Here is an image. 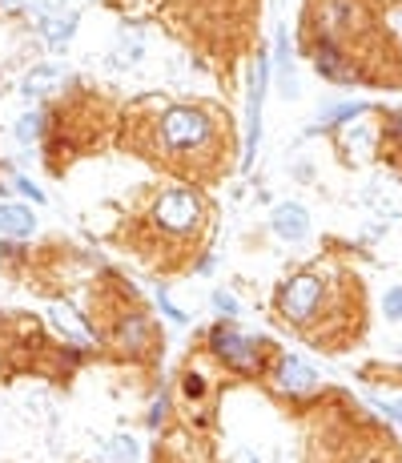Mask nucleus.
<instances>
[{"label": "nucleus", "instance_id": "nucleus-1", "mask_svg": "<svg viewBox=\"0 0 402 463\" xmlns=\"http://www.w3.org/2000/svg\"><path fill=\"white\" fill-rule=\"evenodd\" d=\"M158 141L169 158L201 161L218 145V122L201 106H169L158 122Z\"/></svg>", "mask_w": 402, "mask_h": 463}, {"label": "nucleus", "instance_id": "nucleus-2", "mask_svg": "<svg viewBox=\"0 0 402 463\" xmlns=\"http://www.w3.org/2000/svg\"><path fill=\"white\" fill-rule=\"evenodd\" d=\"M205 347H210V355L218 358L221 367L237 371V375H258V371L266 367V363H262L266 342L262 339H250V334L237 331L234 323L210 326V334H205Z\"/></svg>", "mask_w": 402, "mask_h": 463}, {"label": "nucleus", "instance_id": "nucleus-3", "mask_svg": "<svg viewBox=\"0 0 402 463\" xmlns=\"http://www.w3.org/2000/svg\"><path fill=\"white\" fill-rule=\"evenodd\" d=\"M153 218H158V226L166 230L169 238H193L201 218H205V201H201V193L189 190V185H174V190H166L158 198Z\"/></svg>", "mask_w": 402, "mask_h": 463}, {"label": "nucleus", "instance_id": "nucleus-4", "mask_svg": "<svg viewBox=\"0 0 402 463\" xmlns=\"http://www.w3.org/2000/svg\"><path fill=\"white\" fill-rule=\"evenodd\" d=\"M322 298H326V282L318 279V274L302 271L278 290V310H282V318H290V323L302 326V323H310V318L318 315Z\"/></svg>", "mask_w": 402, "mask_h": 463}, {"label": "nucleus", "instance_id": "nucleus-5", "mask_svg": "<svg viewBox=\"0 0 402 463\" xmlns=\"http://www.w3.org/2000/svg\"><path fill=\"white\" fill-rule=\"evenodd\" d=\"M266 85H270V57L258 53L254 73H250V106H245V166L254 161V149L262 141V101Z\"/></svg>", "mask_w": 402, "mask_h": 463}, {"label": "nucleus", "instance_id": "nucleus-6", "mask_svg": "<svg viewBox=\"0 0 402 463\" xmlns=\"http://www.w3.org/2000/svg\"><path fill=\"white\" fill-rule=\"evenodd\" d=\"M318 371L310 367L306 358L298 355H282L278 367H274V387H278V395H294V399H306V395L318 391Z\"/></svg>", "mask_w": 402, "mask_h": 463}, {"label": "nucleus", "instance_id": "nucleus-7", "mask_svg": "<svg viewBox=\"0 0 402 463\" xmlns=\"http://www.w3.org/2000/svg\"><path fill=\"white\" fill-rule=\"evenodd\" d=\"M49 318H53L57 334H61L65 342H73V347H93V342H97V331L77 315V306L53 302V306H49Z\"/></svg>", "mask_w": 402, "mask_h": 463}, {"label": "nucleus", "instance_id": "nucleus-8", "mask_svg": "<svg viewBox=\"0 0 402 463\" xmlns=\"http://www.w3.org/2000/svg\"><path fill=\"white\" fill-rule=\"evenodd\" d=\"M270 230L282 238V242H306V238H310L306 206H298V201H282L278 210L270 214Z\"/></svg>", "mask_w": 402, "mask_h": 463}, {"label": "nucleus", "instance_id": "nucleus-9", "mask_svg": "<svg viewBox=\"0 0 402 463\" xmlns=\"http://www.w3.org/2000/svg\"><path fill=\"white\" fill-rule=\"evenodd\" d=\"M367 201L383 214V218H402V177L378 174L375 182L367 185Z\"/></svg>", "mask_w": 402, "mask_h": 463}, {"label": "nucleus", "instance_id": "nucleus-10", "mask_svg": "<svg viewBox=\"0 0 402 463\" xmlns=\"http://www.w3.org/2000/svg\"><path fill=\"white\" fill-rule=\"evenodd\" d=\"M36 234V218L28 206L20 201H4L0 206V238H9V242H25V238Z\"/></svg>", "mask_w": 402, "mask_h": 463}, {"label": "nucleus", "instance_id": "nucleus-11", "mask_svg": "<svg viewBox=\"0 0 402 463\" xmlns=\"http://www.w3.org/2000/svg\"><path fill=\"white\" fill-rule=\"evenodd\" d=\"M314 69L322 73L326 81H354V73H350L346 57H342V49L330 41V36H322V41L314 44Z\"/></svg>", "mask_w": 402, "mask_h": 463}, {"label": "nucleus", "instance_id": "nucleus-12", "mask_svg": "<svg viewBox=\"0 0 402 463\" xmlns=\"http://www.w3.org/2000/svg\"><path fill=\"white\" fill-rule=\"evenodd\" d=\"M93 463H141V443L133 436H113V439H105V443L97 447V455H93Z\"/></svg>", "mask_w": 402, "mask_h": 463}, {"label": "nucleus", "instance_id": "nucleus-13", "mask_svg": "<svg viewBox=\"0 0 402 463\" xmlns=\"http://www.w3.org/2000/svg\"><path fill=\"white\" fill-rule=\"evenodd\" d=\"M367 114H370V106H362V101H338V106H326L322 114L314 117V129H334V125L362 122Z\"/></svg>", "mask_w": 402, "mask_h": 463}, {"label": "nucleus", "instance_id": "nucleus-14", "mask_svg": "<svg viewBox=\"0 0 402 463\" xmlns=\"http://www.w3.org/2000/svg\"><path fill=\"white\" fill-rule=\"evenodd\" d=\"M77 12L73 9H65V12H57V17H49V20H41V33H44V41H49V49H57L61 53L65 44L73 41V33H77Z\"/></svg>", "mask_w": 402, "mask_h": 463}, {"label": "nucleus", "instance_id": "nucleus-15", "mask_svg": "<svg viewBox=\"0 0 402 463\" xmlns=\"http://www.w3.org/2000/svg\"><path fill=\"white\" fill-rule=\"evenodd\" d=\"M65 85V69L61 65H36V69H28V77L20 81V89H25L28 97H44L53 93V89Z\"/></svg>", "mask_w": 402, "mask_h": 463}, {"label": "nucleus", "instance_id": "nucleus-16", "mask_svg": "<svg viewBox=\"0 0 402 463\" xmlns=\"http://www.w3.org/2000/svg\"><path fill=\"white\" fill-rule=\"evenodd\" d=\"M117 342H121V350H129V355H141V350L153 342V334H149V323L141 315H125L121 326H117Z\"/></svg>", "mask_w": 402, "mask_h": 463}, {"label": "nucleus", "instance_id": "nucleus-17", "mask_svg": "<svg viewBox=\"0 0 402 463\" xmlns=\"http://www.w3.org/2000/svg\"><path fill=\"white\" fill-rule=\"evenodd\" d=\"M270 77H278V89H282V97H298V81H294V57H290V36H286V28H278V73H270Z\"/></svg>", "mask_w": 402, "mask_h": 463}, {"label": "nucleus", "instance_id": "nucleus-18", "mask_svg": "<svg viewBox=\"0 0 402 463\" xmlns=\"http://www.w3.org/2000/svg\"><path fill=\"white\" fill-rule=\"evenodd\" d=\"M9 9H20V12H33L36 20H49L57 12H65V0H4Z\"/></svg>", "mask_w": 402, "mask_h": 463}, {"label": "nucleus", "instance_id": "nucleus-19", "mask_svg": "<svg viewBox=\"0 0 402 463\" xmlns=\"http://www.w3.org/2000/svg\"><path fill=\"white\" fill-rule=\"evenodd\" d=\"M41 133H44V114H25L17 122V141H25V145H33Z\"/></svg>", "mask_w": 402, "mask_h": 463}, {"label": "nucleus", "instance_id": "nucleus-20", "mask_svg": "<svg viewBox=\"0 0 402 463\" xmlns=\"http://www.w3.org/2000/svg\"><path fill=\"white\" fill-rule=\"evenodd\" d=\"M166 420H169V399H166V395H158V399L149 403V415H145V428H153V431H161V428H166Z\"/></svg>", "mask_w": 402, "mask_h": 463}, {"label": "nucleus", "instance_id": "nucleus-21", "mask_svg": "<svg viewBox=\"0 0 402 463\" xmlns=\"http://www.w3.org/2000/svg\"><path fill=\"white\" fill-rule=\"evenodd\" d=\"M383 315L390 318V323H402V286H390L383 294Z\"/></svg>", "mask_w": 402, "mask_h": 463}, {"label": "nucleus", "instance_id": "nucleus-22", "mask_svg": "<svg viewBox=\"0 0 402 463\" xmlns=\"http://www.w3.org/2000/svg\"><path fill=\"white\" fill-rule=\"evenodd\" d=\"M213 310H218V315H226V323H234L242 306H237V298L229 294V290H218V294H213Z\"/></svg>", "mask_w": 402, "mask_h": 463}, {"label": "nucleus", "instance_id": "nucleus-23", "mask_svg": "<svg viewBox=\"0 0 402 463\" xmlns=\"http://www.w3.org/2000/svg\"><path fill=\"white\" fill-rule=\"evenodd\" d=\"M182 391H185V399H201V395H205V379H201L197 371H189V375L182 379Z\"/></svg>", "mask_w": 402, "mask_h": 463}, {"label": "nucleus", "instance_id": "nucleus-24", "mask_svg": "<svg viewBox=\"0 0 402 463\" xmlns=\"http://www.w3.org/2000/svg\"><path fill=\"white\" fill-rule=\"evenodd\" d=\"M12 185H17V190L20 193H25V198H33V201H44V193H41V185H33V182H28V177H12Z\"/></svg>", "mask_w": 402, "mask_h": 463}, {"label": "nucleus", "instance_id": "nucleus-25", "mask_svg": "<svg viewBox=\"0 0 402 463\" xmlns=\"http://www.w3.org/2000/svg\"><path fill=\"white\" fill-rule=\"evenodd\" d=\"M158 306H161V310H166L169 318H174V323H185V310H177V306L169 302V294H158Z\"/></svg>", "mask_w": 402, "mask_h": 463}, {"label": "nucleus", "instance_id": "nucleus-26", "mask_svg": "<svg viewBox=\"0 0 402 463\" xmlns=\"http://www.w3.org/2000/svg\"><path fill=\"white\" fill-rule=\"evenodd\" d=\"M386 137L402 141V109H398V114H390V122H386Z\"/></svg>", "mask_w": 402, "mask_h": 463}, {"label": "nucleus", "instance_id": "nucleus-27", "mask_svg": "<svg viewBox=\"0 0 402 463\" xmlns=\"http://www.w3.org/2000/svg\"><path fill=\"white\" fill-rule=\"evenodd\" d=\"M378 407H383L386 415H390V420H398V423H402V399H398V403H378Z\"/></svg>", "mask_w": 402, "mask_h": 463}, {"label": "nucleus", "instance_id": "nucleus-28", "mask_svg": "<svg viewBox=\"0 0 402 463\" xmlns=\"http://www.w3.org/2000/svg\"><path fill=\"white\" fill-rule=\"evenodd\" d=\"M229 463H262V459H258V451H237Z\"/></svg>", "mask_w": 402, "mask_h": 463}]
</instances>
